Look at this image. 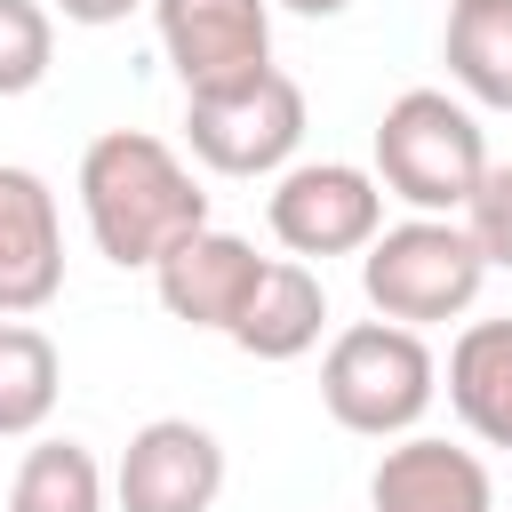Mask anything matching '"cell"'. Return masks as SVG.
Returning a JSON list of instances; mask_svg holds the SVG:
<instances>
[{"mask_svg": "<svg viewBox=\"0 0 512 512\" xmlns=\"http://www.w3.org/2000/svg\"><path fill=\"white\" fill-rule=\"evenodd\" d=\"M320 328H328V288H320V272L312 264H296V256H272V272H264V288H256V304L240 312V328H232V344L248 352V360H304L312 344H320Z\"/></svg>", "mask_w": 512, "mask_h": 512, "instance_id": "cell-12", "label": "cell"}, {"mask_svg": "<svg viewBox=\"0 0 512 512\" xmlns=\"http://www.w3.org/2000/svg\"><path fill=\"white\" fill-rule=\"evenodd\" d=\"M480 280H488V256L480 240L464 232V216H400L368 240L360 256V296L376 320H400V328H440V320H464L480 304Z\"/></svg>", "mask_w": 512, "mask_h": 512, "instance_id": "cell-4", "label": "cell"}, {"mask_svg": "<svg viewBox=\"0 0 512 512\" xmlns=\"http://www.w3.org/2000/svg\"><path fill=\"white\" fill-rule=\"evenodd\" d=\"M64 288V216L40 168L0 160V320L48 312Z\"/></svg>", "mask_w": 512, "mask_h": 512, "instance_id": "cell-10", "label": "cell"}, {"mask_svg": "<svg viewBox=\"0 0 512 512\" xmlns=\"http://www.w3.org/2000/svg\"><path fill=\"white\" fill-rule=\"evenodd\" d=\"M120 512H216L224 496V440L192 416H152L128 432L112 472Z\"/></svg>", "mask_w": 512, "mask_h": 512, "instance_id": "cell-9", "label": "cell"}, {"mask_svg": "<svg viewBox=\"0 0 512 512\" xmlns=\"http://www.w3.org/2000/svg\"><path fill=\"white\" fill-rule=\"evenodd\" d=\"M8 512H104V464L80 440H32L8 480Z\"/></svg>", "mask_w": 512, "mask_h": 512, "instance_id": "cell-16", "label": "cell"}, {"mask_svg": "<svg viewBox=\"0 0 512 512\" xmlns=\"http://www.w3.org/2000/svg\"><path fill=\"white\" fill-rule=\"evenodd\" d=\"M464 232L480 240V256H488V272H496V264L512 272V160L480 176V192H472V208H464Z\"/></svg>", "mask_w": 512, "mask_h": 512, "instance_id": "cell-18", "label": "cell"}, {"mask_svg": "<svg viewBox=\"0 0 512 512\" xmlns=\"http://www.w3.org/2000/svg\"><path fill=\"white\" fill-rule=\"evenodd\" d=\"M56 64V8L48 0H0V96H32Z\"/></svg>", "mask_w": 512, "mask_h": 512, "instance_id": "cell-17", "label": "cell"}, {"mask_svg": "<svg viewBox=\"0 0 512 512\" xmlns=\"http://www.w3.org/2000/svg\"><path fill=\"white\" fill-rule=\"evenodd\" d=\"M80 216L104 264L120 272H152L176 240H192L208 224V192L200 176L176 160V144H160L152 128H104L80 152Z\"/></svg>", "mask_w": 512, "mask_h": 512, "instance_id": "cell-1", "label": "cell"}, {"mask_svg": "<svg viewBox=\"0 0 512 512\" xmlns=\"http://www.w3.org/2000/svg\"><path fill=\"white\" fill-rule=\"evenodd\" d=\"M64 24H88V32H104V24H128L136 8H152V0H48Z\"/></svg>", "mask_w": 512, "mask_h": 512, "instance_id": "cell-19", "label": "cell"}, {"mask_svg": "<svg viewBox=\"0 0 512 512\" xmlns=\"http://www.w3.org/2000/svg\"><path fill=\"white\" fill-rule=\"evenodd\" d=\"M368 512H496V480L472 448L440 432H408L368 472Z\"/></svg>", "mask_w": 512, "mask_h": 512, "instance_id": "cell-11", "label": "cell"}, {"mask_svg": "<svg viewBox=\"0 0 512 512\" xmlns=\"http://www.w3.org/2000/svg\"><path fill=\"white\" fill-rule=\"evenodd\" d=\"M184 144L208 176H280L304 144V88L296 72H256L216 96H184Z\"/></svg>", "mask_w": 512, "mask_h": 512, "instance_id": "cell-5", "label": "cell"}, {"mask_svg": "<svg viewBox=\"0 0 512 512\" xmlns=\"http://www.w3.org/2000/svg\"><path fill=\"white\" fill-rule=\"evenodd\" d=\"M64 392V352L32 320H0V440H32L56 416Z\"/></svg>", "mask_w": 512, "mask_h": 512, "instance_id": "cell-14", "label": "cell"}, {"mask_svg": "<svg viewBox=\"0 0 512 512\" xmlns=\"http://www.w3.org/2000/svg\"><path fill=\"white\" fill-rule=\"evenodd\" d=\"M448 80L488 104V112H512V0H480V8H448Z\"/></svg>", "mask_w": 512, "mask_h": 512, "instance_id": "cell-15", "label": "cell"}, {"mask_svg": "<svg viewBox=\"0 0 512 512\" xmlns=\"http://www.w3.org/2000/svg\"><path fill=\"white\" fill-rule=\"evenodd\" d=\"M152 32L184 96H216L272 72V0H152Z\"/></svg>", "mask_w": 512, "mask_h": 512, "instance_id": "cell-7", "label": "cell"}, {"mask_svg": "<svg viewBox=\"0 0 512 512\" xmlns=\"http://www.w3.org/2000/svg\"><path fill=\"white\" fill-rule=\"evenodd\" d=\"M272 8H288V16H312V24H320V16H344L352 0H272Z\"/></svg>", "mask_w": 512, "mask_h": 512, "instance_id": "cell-20", "label": "cell"}, {"mask_svg": "<svg viewBox=\"0 0 512 512\" xmlns=\"http://www.w3.org/2000/svg\"><path fill=\"white\" fill-rule=\"evenodd\" d=\"M264 272H272V256H256V240H240V232H224V224H200L192 240H176V248L152 264V296H160L168 320L208 328V336H232L240 312L256 304Z\"/></svg>", "mask_w": 512, "mask_h": 512, "instance_id": "cell-8", "label": "cell"}, {"mask_svg": "<svg viewBox=\"0 0 512 512\" xmlns=\"http://www.w3.org/2000/svg\"><path fill=\"white\" fill-rule=\"evenodd\" d=\"M448 408L480 448H512V320H472L448 344Z\"/></svg>", "mask_w": 512, "mask_h": 512, "instance_id": "cell-13", "label": "cell"}, {"mask_svg": "<svg viewBox=\"0 0 512 512\" xmlns=\"http://www.w3.org/2000/svg\"><path fill=\"white\" fill-rule=\"evenodd\" d=\"M440 400V360L424 328L400 320H352L320 352V408L360 440H408L424 408Z\"/></svg>", "mask_w": 512, "mask_h": 512, "instance_id": "cell-3", "label": "cell"}, {"mask_svg": "<svg viewBox=\"0 0 512 512\" xmlns=\"http://www.w3.org/2000/svg\"><path fill=\"white\" fill-rule=\"evenodd\" d=\"M264 224L296 264L368 256V240L384 232V184H376V168H352V160H296L272 176Z\"/></svg>", "mask_w": 512, "mask_h": 512, "instance_id": "cell-6", "label": "cell"}, {"mask_svg": "<svg viewBox=\"0 0 512 512\" xmlns=\"http://www.w3.org/2000/svg\"><path fill=\"white\" fill-rule=\"evenodd\" d=\"M448 8H480V0H448Z\"/></svg>", "mask_w": 512, "mask_h": 512, "instance_id": "cell-21", "label": "cell"}, {"mask_svg": "<svg viewBox=\"0 0 512 512\" xmlns=\"http://www.w3.org/2000/svg\"><path fill=\"white\" fill-rule=\"evenodd\" d=\"M488 136L464 96L448 88H400L376 120V184L384 200H408L416 216H464L488 176Z\"/></svg>", "mask_w": 512, "mask_h": 512, "instance_id": "cell-2", "label": "cell"}]
</instances>
